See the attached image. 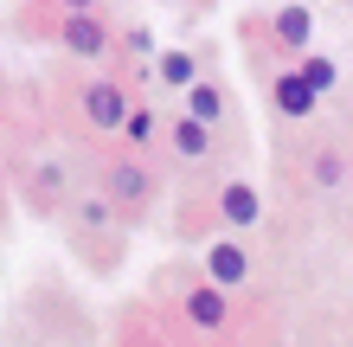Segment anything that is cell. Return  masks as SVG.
Listing matches in <instances>:
<instances>
[{
	"label": "cell",
	"mask_w": 353,
	"mask_h": 347,
	"mask_svg": "<svg viewBox=\"0 0 353 347\" xmlns=\"http://www.w3.org/2000/svg\"><path fill=\"white\" fill-rule=\"evenodd\" d=\"M103 199H116V206H129V212H141L154 199V168L148 161H103Z\"/></svg>",
	"instance_id": "6da1fadb"
},
{
	"label": "cell",
	"mask_w": 353,
	"mask_h": 347,
	"mask_svg": "<svg viewBox=\"0 0 353 347\" xmlns=\"http://www.w3.org/2000/svg\"><path fill=\"white\" fill-rule=\"evenodd\" d=\"M84 122L90 129H129V116H135V97L116 84V77H97V84H84Z\"/></svg>",
	"instance_id": "7a4b0ae2"
},
{
	"label": "cell",
	"mask_w": 353,
	"mask_h": 347,
	"mask_svg": "<svg viewBox=\"0 0 353 347\" xmlns=\"http://www.w3.org/2000/svg\"><path fill=\"white\" fill-rule=\"evenodd\" d=\"M58 46H65L71 58H110V26H97L90 13H65L58 19Z\"/></svg>",
	"instance_id": "3957f363"
},
{
	"label": "cell",
	"mask_w": 353,
	"mask_h": 347,
	"mask_svg": "<svg viewBox=\"0 0 353 347\" xmlns=\"http://www.w3.org/2000/svg\"><path fill=\"white\" fill-rule=\"evenodd\" d=\"M219 219L232 232H251L257 219H263V199H257L251 180H225V187H219Z\"/></svg>",
	"instance_id": "277c9868"
},
{
	"label": "cell",
	"mask_w": 353,
	"mask_h": 347,
	"mask_svg": "<svg viewBox=\"0 0 353 347\" xmlns=\"http://www.w3.org/2000/svg\"><path fill=\"white\" fill-rule=\"evenodd\" d=\"M180 309H186V321H193V328H205V335L232 321V302H225V290H219V283H199V290H186V302H180Z\"/></svg>",
	"instance_id": "5b68a950"
},
{
	"label": "cell",
	"mask_w": 353,
	"mask_h": 347,
	"mask_svg": "<svg viewBox=\"0 0 353 347\" xmlns=\"http://www.w3.org/2000/svg\"><path fill=\"white\" fill-rule=\"evenodd\" d=\"M244 277H251V251H244V244H232V238H219L212 251H205V283L232 290V283H244Z\"/></svg>",
	"instance_id": "8992f818"
},
{
	"label": "cell",
	"mask_w": 353,
	"mask_h": 347,
	"mask_svg": "<svg viewBox=\"0 0 353 347\" xmlns=\"http://www.w3.org/2000/svg\"><path fill=\"white\" fill-rule=\"evenodd\" d=\"M168 148H174L180 161H212V129L193 122V116H180L174 129H168Z\"/></svg>",
	"instance_id": "52a82bcc"
},
{
	"label": "cell",
	"mask_w": 353,
	"mask_h": 347,
	"mask_svg": "<svg viewBox=\"0 0 353 347\" xmlns=\"http://www.w3.org/2000/svg\"><path fill=\"white\" fill-rule=\"evenodd\" d=\"M276 39L289 52H308V39H315V13L302 7V0H289V7H276Z\"/></svg>",
	"instance_id": "ba28073f"
},
{
	"label": "cell",
	"mask_w": 353,
	"mask_h": 347,
	"mask_svg": "<svg viewBox=\"0 0 353 347\" xmlns=\"http://www.w3.org/2000/svg\"><path fill=\"white\" fill-rule=\"evenodd\" d=\"M315 97H321V90L308 84L302 71H283V77H276V110H283V116H315Z\"/></svg>",
	"instance_id": "9c48e42d"
},
{
	"label": "cell",
	"mask_w": 353,
	"mask_h": 347,
	"mask_svg": "<svg viewBox=\"0 0 353 347\" xmlns=\"http://www.w3.org/2000/svg\"><path fill=\"white\" fill-rule=\"evenodd\" d=\"M154 77H161V84H174V90H193L199 84V58L193 52H161L154 58Z\"/></svg>",
	"instance_id": "30bf717a"
},
{
	"label": "cell",
	"mask_w": 353,
	"mask_h": 347,
	"mask_svg": "<svg viewBox=\"0 0 353 347\" xmlns=\"http://www.w3.org/2000/svg\"><path fill=\"white\" fill-rule=\"evenodd\" d=\"M180 116H193V122H205V129H219V116H225L219 84H205V77H199V84L186 90V110H180Z\"/></svg>",
	"instance_id": "8fae6325"
},
{
	"label": "cell",
	"mask_w": 353,
	"mask_h": 347,
	"mask_svg": "<svg viewBox=\"0 0 353 347\" xmlns=\"http://www.w3.org/2000/svg\"><path fill=\"white\" fill-rule=\"evenodd\" d=\"M65 161H39V168H32V180H26V193L39 199V206H52V199H65Z\"/></svg>",
	"instance_id": "7c38bea8"
},
{
	"label": "cell",
	"mask_w": 353,
	"mask_h": 347,
	"mask_svg": "<svg viewBox=\"0 0 353 347\" xmlns=\"http://www.w3.org/2000/svg\"><path fill=\"white\" fill-rule=\"evenodd\" d=\"M341 174H347V161H341L334 148H321V155H308V180H315V187H334Z\"/></svg>",
	"instance_id": "4fadbf2b"
},
{
	"label": "cell",
	"mask_w": 353,
	"mask_h": 347,
	"mask_svg": "<svg viewBox=\"0 0 353 347\" xmlns=\"http://www.w3.org/2000/svg\"><path fill=\"white\" fill-rule=\"evenodd\" d=\"M296 71H302V77H308L315 90H334V58H302Z\"/></svg>",
	"instance_id": "5bb4252c"
},
{
	"label": "cell",
	"mask_w": 353,
	"mask_h": 347,
	"mask_svg": "<svg viewBox=\"0 0 353 347\" xmlns=\"http://www.w3.org/2000/svg\"><path fill=\"white\" fill-rule=\"evenodd\" d=\"M110 212H116V199H84V206H77L84 226H110Z\"/></svg>",
	"instance_id": "9a60e30c"
},
{
	"label": "cell",
	"mask_w": 353,
	"mask_h": 347,
	"mask_svg": "<svg viewBox=\"0 0 353 347\" xmlns=\"http://www.w3.org/2000/svg\"><path fill=\"white\" fill-rule=\"evenodd\" d=\"M129 135H135V141H148V135H154V116L141 110V103H135V116H129Z\"/></svg>",
	"instance_id": "2e32d148"
},
{
	"label": "cell",
	"mask_w": 353,
	"mask_h": 347,
	"mask_svg": "<svg viewBox=\"0 0 353 347\" xmlns=\"http://www.w3.org/2000/svg\"><path fill=\"white\" fill-rule=\"evenodd\" d=\"M58 7H65V13H90L97 0H58Z\"/></svg>",
	"instance_id": "e0dca14e"
}]
</instances>
